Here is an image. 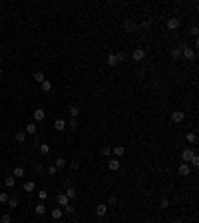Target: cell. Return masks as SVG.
<instances>
[{"instance_id":"obj_43","label":"cell","mask_w":199,"mask_h":223,"mask_svg":"<svg viewBox=\"0 0 199 223\" xmlns=\"http://www.w3.org/2000/svg\"><path fill=\"white\" fill-rule=\"evenodd\" d=\"M149 24H151V20H145V22H141V28H149Z\"/></svg>"},{"instance_id":"obj_9","label":"cell","mask_w":199,"mask_h":223,"mask_svg":"<svg viewBox=\"0 0 199 223\" xmlns=\"http://www.w3.org/2000/svg\"><path fill=\"white\" fill-rule=\"evenodd\" d=\"M54 129H56V132H64V129H66V122H64V120H56V122H54Z\"/></svg>"},{"instance_id":"obj_24","label":"cell","mask_w":199,"mask_h":223,"mask_svg":"<svg viewBox=\"0 0 199 223\" xmlns=\"http://www.w3.org/2000/svg\"><path fill=\"white\" fill-rule=\"evenodd\" d=\"M123 151H126V150H123V145H116V147H114V153H116L117 157H122Z\"/></svg>"},{"instance_id":"obj_13","label":"cell","mask_w":199,"mask_h":223,"mask_svg":"<svg viewBox=\"0 0 199 223\" xmlns=\"http://www.w3.org/2000/svg\"><path fill=\"white\" fill-rule=\"evenodd\" d=\"M108 167H110L111 171L120 169V159H110V162H108Z\"/></svg>"},{"instance_id":"obj_3","label":"cell","mask_w":199,"mask_h":223,"mask_svg":"<svg viewBox=\"0 0 199 223\" xmlns=\"http://www.w3.org/2000/svg\"><path fill=\"white\" fill-rule=\"evenodd\" d=\"M183 117H185V114H183L181 110H177V112H171V122L179 123V122H183Z\"/></svg>"},{"instance_id":"obj_28","label":"cell","mask_w":199,"mask_h":223,"mask_svg":"<svg viewBox=\"0 0 199 223\" xmlns=\"http://www.w3.org/2000/svg\"><path fill=\"white\" fill-rule=\"evenodd\" d=\"M8 199H10V195L6 193V191H2L0 193V203H8Z\"/></svg>"},{"instance_id":"obj_44","label":"cell","mask_w":199,"mask_h":223,"mask_svg":"<svg viewBox=\"0 0 199 223\" xmlns=\"http://www.w3.org/2000/svg\"><path fill=\"white\" fill-rule=\"evenodd\" d=\"M64 209H66L68 213H74V207H72V205H66V207H64Z\"/></svg>"},{"instance_id":"obj_12","label":"cell","mask_w":199,"mask_h":223,"mask_svg":"<svg viewBox=\"0 0 199 223\" xmlns=\"http://www.w3.org/2000/svg\"><path fill=\"white\" fill-rule=\"evenodd\" d=\"M24 132H26V134H30V135H34L36 132H38V126H36V123H28Z\"/></svg>"},{"instance_id":"obj_33","label":"cell","mask_w":199,"mask_h":223,"mask_svg":"<svg viewBox=\"0 0 199 223\" xmlns=\"http://www.w3.org/2000/svg\"><path fill=\"white\" fill-rule=\"evenodd\" d=\"M116 58H117V62H126V58H127V56H126V52H117V54H116Z\"/></svg>"},{"instance_id":"obj_1","label":"cell","mask_w":199,"mask_h":223,"mask_svg":"<svg viewBox=\"0 0 199 223\" xmlns=\"http://www.w3.org/2000/svg\"><path fill=\"white\" fill-rule=\"evenodd\" d=\"M132 58H133L135 62H141V60L145 58V50H144V48H135V50L132 52Z\"/></svg>"},{"instance_id":"obj_31","label":"cell","mask_w":199,"mask_h":223,"mask_svg":"<svg viewBox=\"0 0 199 223\" xmlns=\"http://www.w3.org/2000/svg\"><path fill=\"white\" fill-rule=\"evenodd\" d=\"M123 28H126V30H133V28H135V24H133L132 20H126V22H123Z\"/></svg>"},{"instance_id":"obj_4","label":"cell","mask_w":199,"mask_h":223,"mask_svg":"<svg viewBox=\"0 0 199 223\" xmlns=\"http://www.w3.org/2000/svg\"><path fill=\"white\" fill-rule=\"evenodd\" d=\"M32 116H34V120H36V122H44V117H46V112L44 110H34L32 112Z\"/></svg>"},{"instance_id":"obj_19","label":"cell","mask_w":199,"mask_h":223,"mask_svg":"<svg viewBox=\"0 0 199 223\" xmlns=\"http://www.w3.org/2000/svg\"><path fill=\"white\" fill-rule=\"evenodd\" d=\"M52 219H62V209L60 207H54V209H52Z\"/></svg>"},{"instance_id":"obj_23","label":"cell","mask_w":199,"mask_h":223,"mask_svg":"<svg viewBox=\"0 0 199 223\" xmlns=\"http://www.w3.org/2000/svg\"><path fill=\"white\" fill-rule=\"evenodd\" d=\"M185 141H187V144H195V141H197V135H195L193 132H191V134L185 135Z\"/></svg>"},{"instance_id":"obj_37","label":"cell","mask_w":199,"mask_h":223,"mask_svg":"<svg viewBox=\"0 0 199 223\" xmlns=\"http://www.w3.org/2000/svg\"><path fill=\"white\" fill-rule=\"evenodd\" d=\"M48 173H50V175H56V173H58V167H56V165H48Z\"/></svg>"},{"instance_id":"obj_2","label":"cell","mask_w":199,"mask_h":223,"mask_svg":"<svg viewBox=\"0 0 199 223\" xmlns=\"http://www.w3.org/2000/svg\"><path fill=\"white\" fill-rule=\"evenodd\" d=\"M193 156H195V151H193V150H189V147H187V150H183V153H181V159H183V163H189Z\"/></svg>"},{"instance_id":"obj_35","label":"cell","mask_w":199,"mask_h":223,"mask_svg":"<svg viewBox=\"0 0 199 223\" xmlns=\"http://www.w3.org/2000/svg\"><path fill=\"white\" fill-rule=\"evenodd\" d=\"M191 165H193V167H199V156H197V153L191 157Z\"/></svg>"},{"instance_id":"obj_40","label":"cell","mask_w":199,"mask_h":223,"mask_svg":"<svg viewBox=\"0 0 199 223\" xmlns=\"http://www.w3.org/2000/svg\"><path fill=\"white\" fill-rule=\"evenodd\" d=\"M38 197H40L42 201H44L46 197H48V191H44V189H42V191H38Z\"/></svg>"},{"instance_id":"obj_17","label":"cell","mask_w":199,"mask_h":223,"mask_svg":"<svg viewBox=\"0 0 199 223\" xmlns=\"http://www.w3.org/2000/svg\"><path fill=\"white\" fill-rule=\"evenodd\" d=\"M40 88H42V92H50V90H52V82H50V80H44V82L40 84Z\"/></svg>"},{"instance_id":"obj_41","label":"cell","mask_w":199,"mask_h":223,"mask_svg":"<svg viewBox=\"0 0 199 223\" xmlns=\"http://www.w3.org/2000/svg\"><path fill=\"white\" fill-rule=\"evenodd\" d=\"M70 167H72V169H78V167H80V162H78V159H74V162H70Z\"/></svg>"},{"instance_id":"obj_8","label":"cell","mask_w":199,"mask_h":223,"mask_svg":"<svg viewBox=\"0 0 199 223\" xmlns=\"http://www.w3.org/2000/svg\"><path fill=\"white\" fill-rule=\"evenodd\" d=\"M96 213H98L100 217H104L105 213H108V205H105V203H100V205H96Z\"/></svg>"},{"instance_id":"obj_26","label":"cell","mask_w":199,"mask_h":223,"mask_svg":"<svg viewBox=\"0 0 199 223\" xmlns=\"http://www.w3.org/2000/svg\"><path fill=\"white\" fill-rule=\"evenodd\" d=\"M0 223H12V215L10 213H4V215L0 217Z\"/></svg>"},{"instance_id":"obj_5","label":"cell","mask_w":199,"mask_h":223,"mask_svg":"<svg viewBox=\"0 0 199 223\" xmlns=\"http://www.w3.org/2000/svg\"><path fill=\"white\" fill-rule=\"evenodd\" d=\"M181 54H183V58H185V60H193V58H195L193 48H183V50H181Z\"/></svg>"},{"instance_id":"obj_21","label":"cell","mask_w":199,"mask_h":223,"mask_svg":"<svg viewBox=\"0 0 199 223\" xmlns=\"http://www.w3.org/2000/svg\"><path fill=\"white\" fill-rule=\"evenodd\" d=\"M4 183H6V187H14V185H16V179L12 177V175H8V177L4 179Z\"/></svg>"},{"instance_id":"obj_45","label":"cell","mask_w":199,"mask_h":223,"mask_svg":"<svg viewBox=\"0 0 199 223\" xmlns=\"http://www.w3.org/2000/svg\"><path fill=\"white\" fill-rule=\"evenodd\" d=\"M0 76H2V68H0Z\"/></svg>"},{"instance_id":"obj_42","label":"cell","mask_w":199,"mask_h":223,"mask_svg":"<svg viewBox=\"0 0 199 223\" xmlns=\"http://www.w3.org/2000/svg\"><path fill=\"white\" fill-rule=\"evenodd\" d=\"M116 203H117V197H116V195H111V197H110V205H116Z\"/></svg>"},{"instance_id":"obj_36","label":"cell","mask_w":199,"mask_h":223,"mask_svg":"<svg viewBox=\"0 0 199 223\" xmlns=\"http://www.w3.org/2000/svg\"><path fill=\"white\" fill-rule=\"evenodd\" d=\"M76 128H78V120H76V117H72V120H70V129L76 132Z\"/></svg>"},{"instance_id":"obj_18","label":"cell","mask_w":199,"mask_h":223,"mask_svg":"<svg viewBox=\"0 0 199 223\" xmlns=\"http://www.w3.org/2000/svg\"><path fill=\"white\" fill-rule=\"evenodd\" d=\"M34 211H36V215H44V211H46L44 203H38V205H34Z\"/></svg>"},{"instance_id":"obj_14","label":"cell","mask_w":199,"mask_h":223,"mask_svg":"<svg viewBox=\"0 0 199 223\" xmlns=\"http://www.w3.org/2000/svg\"><path fill=\"white\" fill-rule=\"evenodd\" d=\"M76 195H78L76 187H68V189H66V197H68V199H76Z\"/></svg>"},{"instance_id":"obj_32","label":"cell","mask_w":199,"mask_h":223,"mask_svg":"<svg viewBox=\"0 0 199 223\" xmlns=\"http://www.w3.org/2000/svg\"><path fill=\"white\" fill-rule=\"evenodd\" d=\"M179 56H181V50H179V48H173V50H171V58H173V60H177Z\"/></svg>"},{"instance_id":"obj_25","label":"cell","mask_w":199,"mask_h":223,"mask_svg":"<svg viewBox=\"0 0 199 223\" xmlns=\"http://www.w3.org/2000/svg\"><path fill=\"white\" fill-rule=\"evenodd\" d=\"M34 80H36V82H38V84H42V82H44V72H36V74H34Z\"/></svg>"},{"instance_id":"obj_30","label":"cell","mask_w":199,"mask_h":223,"mask_svg":"<svg viewBox=\"0 0 199 223\" xmlns=\"http://www.w3.org/2000/svg\"><path fill=\"white\" fill-rule=\"evenodd\" d=\"M8 205H10L12 209H14V207H18V197H10V199H8Z\"/></svg>"},{"instance_id":"obj_20","label":"cell","mask_w":199,"mask_h":223,"mask_svg":"<svg viewBox=\"0 0 199 223\" xmlns=\"http://www.w3.org/2000/svg\"><path fill=\"white\" fill-rule=\"evenodd\" d=\"M22 187H24V191H28V193H30V191H34V187H36V183H34V181H26V183H24Z\"/></svg>"},{"instance_id":"obj_39","label":"cell","mask_w":199,"mask_h":223,"mask_svg":"<svg viewBox=\"0 0 199 223\" xmlns=\"http://www.w3.org/2000/svg\"><path fill=\"white\" fill-rule=\"evenodd\" d=\"M197 26H191V30H189V34H191V36H193V38H197Z\"/></svg>"},{"instance_id":"obj_29","label":"cell","mask_w":199,"mask_h":223,"mask_svg":"<svg viewBox=\"0 0 199 223\" xmlns=\"http://www.w3.org/2000/svg\"><path fill=\"white\" fill-rule=\"evenodd\" d=\"M56 167H58V169H60V167H64L66 165V159H64V157H58V159H56V163H54Z\"/></svg>"},{"instance_id":"obj_15","label":"cell","mask_w":199,"mask_h":223,"mask_svg":"<svg viewBox=\"0 0 199 223\" xmlns=\"http://www.w3.org/2000/svg\"><path fill=\"white\" fill-rule=\"evenodd\" d=\"M14 139H16L18 144H24V141H26V132H18V134L14 135Z\"/></svg>"},{"instance_id":"obj_7","label":"cell","mask_w":199,"mask_h":223,"mask_svg":"<svg viewBox=\"0 0 199 223\" xmlns=\"http://www.w3.org/2000/svg\"><path fill=\"white\" fill-rule=\"evenodd\" d=\"M24 173H26V171H24V167H22V165H18V167H14V171H12V177H14V179L24 177Z\"/></svg>"},{"instance_id":"obj_38","label":"cell","mask_w":199,"mask_h":223,"mask_svg":"<svg viewBox=\"0 0 199 223\" xmlns=\"http://www.w3.org/2000/svg\"><path fill=\"white\" fill-rule=\"evenodd\" d=\"M159 207H161V209L169 207V199H161V201H159Z\"/></svg>"},{"instance_id":"obj_16","label":"cell","mask_w":199,"mask_h":223,"mask_svg":"<svg viewBox=\"0 0 199 223\" xmlns=\"http://www.w3.org/2000/svg\"><path fill=\"white\" fill-rule=\"evenodd\" d=\"M38 150H40V153H44V156H48V153H50V145H48V144H42V141H40Z\"/></svg>"},{"instance_id":"obj_27","label":"cell","mask_w":199,"mask_h":223,"mask_svg":"<svg viewBox=\"0 0 199 223\" xmlns=\"http://www.w3.org/2000/svg\"><path fill=\"white\" fill-rule=\"evenodd\" d=\"M78 114H80V108H78V106H70V116L78 117Z\"/></svg>"},{"instance_id":"obj_10","label":"cell","mask_w":199,"mask_h":223,"mask_svg":"<svg viewBox=\"0 0 199 223\" xmlns=\"http://www.w3.org/2000/svg\"><path fill=\"white\" fill-rule=\"evenodd\" d=\"M177 26H179V20H177L175 16H171L169 20H167V28H169V30H175Z\"/></svg>"},{"instance_id":"obj_46","label":"cell","mask_w":199,"mask_h":223,"mask_svg":"<svg viewBox=\"0 0 199 223\" xmlns=\"http://www.w3.org/2000/svg\"><path fill=\"white\" fill-rule=\"evenodd\" d=\"M0 62H2V58H0Z\"/></svg>"},{"instance_id":"obj_34","label":"cell","mask_w":199,"mask_h":223,"mask_svg":"<svg viewBox=\"0 0 199 223\" xmlns=\"http://www.w3.org/2000/svg\"><path fill=\"white\" fill-rule=\"evenodd\" d=\"M102 153H104L105 157H110V153H111V147H110V145H105V147H102Z\"/></svg>"},{"instance_id":"obj_11","label":"cell","mask_w":199,"mask_h":223,"mask_svg":"<svg viewBox=\"0 0 199 223\" xmlns=\"http://www.w3.org/2000/svg\"><path fill=\"white\" fill-rule=\"evenodd\" d=\"M58 203H60L62 207L70 205V199H68V197H66V193H60V195H58Z\"/></svg>"},{"instance_id":"obj_6","label":"cell","mask_w":199,"mask_h":223,"mask_svg":"<svg viewBox=\"0 0 199 223\" xmlns=\"http://www.w3.org/2000/svg\"><path fill=\"white\" fill-rule=\"evenodd\" d=\"M189 173H191V167H189L187 163H181V165H179V175H183V177H187Z\"/></svg>"},{"instance_id":"obj_22","label":"cell","mask_w":199,"mask_h":223,"mask_svg":"<svg viewBox=\"0 0 199 223\" xmlns=\"http://www.w3.org/2000/svg\"><path fill=\"white\" fill-rule=\"evenodd\" d=\"M108 66H117V58H116V54H110V56H108Z\"/></svg>"}]
</instances>
